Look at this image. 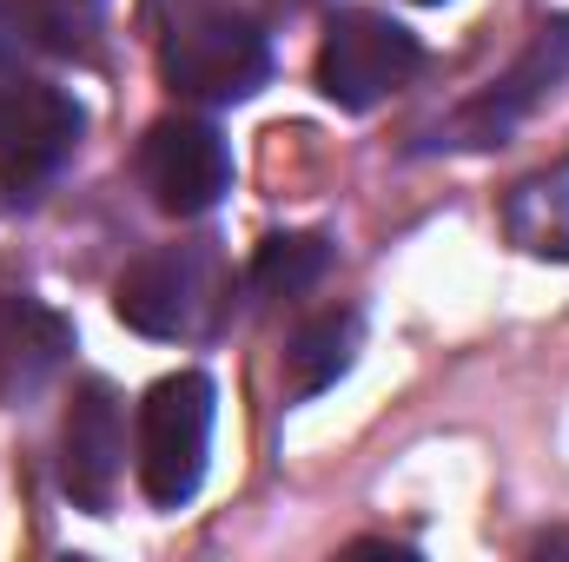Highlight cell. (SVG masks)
I'll return each mask as SVG.
<instances>
[{
    "mask_svg": "<svg viewBox=\"0 0 569 562\" xmlns=\"http://www.w3.org/2000/svg\"><path fill=\"white\" fill-rule=\"evenodd\" d=\"M159 80L179 100L232 107L272 80V47L239 13H186V20H172V33L159 47Z\"/></svg>",
    "mask_w": 569,
    "mask_h": 562,
    "instance_id": "cell-1",
    "label": "cell"
},
{
    "mask_svg": "<svg viewBox=\"0 0 569 562\" xmlns=\"http://www.w3.org/2000/svg\"><path fill=\"white\" fill-rule=\"evenodd\" d=\"M212 456V378L172 371L146 391L140 404V490L159 510L192 503Z\"/></svg>",
    "mask_w": 569,
    "mask_h": 562,
    "instance_id": "cell-2",
    "label": "cell"
},
{
    "mask_svg": "<svg viewBox=\"0 0 569 562\" xmlns=\"http://www.w3.org/2000/svg\"><path fill=\"white\" fill-rule=\"evenodd\" d=\"M418 67H425V47L411 27H398L391 13H371V7H345V13H331L325 47H318V93L345 113H371L378 100L411 87Z\"/></svg>",
    "mask_w": 569,
    "mask_h": 562,
    "instance_id": "cell-3",
    "label": "cell"
},
{
    "mask_svg": "<svg viewBox=\"0 0 569 562\" xmlns=\"http://www.w3.org/2000/svg\"><path fill=\"white\" fill-rule=\"evenodd\" d=\"M140 179H146V192H152L159 212L199 219V212H212V205L232 192V152L219 140V127L172 113V120H152V127H146Z\"/></svg>",
    "mask_w": 569,
    "mask_h": 562,
    "instance_id": "cell-4",
    "label": "cell"
},
{
    "mask_svg": "<svg viewBox=\"0 0 569 562\" xmlns=\"http://www.w3.org/2000/svg\"><path fill=\"white\" fill-rule=\"evenodd\" d=\"M87 133V113L73 93L47 80H7L0 87V185L33 192L67 165V152Z\"/></svg>",
    "mask_w": 569,
    "mask_h": 562,
    "instance_id": "cell-5",
    "label": "cell"
},
{
    "mask_svg": "<svg viewBox=\"0 0 569 562\" xmlns=\"http://www.w3.org/2000/svg\"><path fill=\"white\" fill-rule=\"evenodd\" d=\"M563 80H569V13H557V20L537 27V40L517 53V67H510L490 93H477V100L463 107L457 140L463 145H503Z\"/></svg>",
    "mask_w": 569,
    "mask_h": 562,
    "instance_id": "cell-6",
    "label": "cell"
},
{
    "mask_svg": "<svg viewBox=\"0 0 569 562\" xmlns=\"http://www.w3.org/2000/svg\"><path fill=\"white\" fill-rule=\"evenodd\" d=\"M120 463H127V423H120V398L113 384L87 378L67 404V430H60V476H67V496L93 516L113 510V490H120Z\"/></svg>",
    "mask_w": 569,
    "mask_h": 562,
    "instance_id": "cell-7",
    "label": "cell"
},
{
    "mask_svg": "<svg viewBox=\"0 0 569 562\" xmlns=\"http://www.w3.org/2000/svg\"><path fill=\"white\" fill-rule=\"evenodd\" d=\"M199 298H206V259L186 252V245L146 252L140 265L113 284V311L146 338H186L199 324Z\"/></svg>",
    "mask_w": 569,
    "mask_h": 562,
    "instance_id": "cell-8",
    "label": "cell"
},
{
    "mask_svg": "<svg viewBox=\"0 0 569 562\" xmlns=\"http://www.w3.org/2000/svg\"><path fill=\"white\" fill-rule=\"evenodd\" d=\"M67 351H73V331H67V318L53 304H40L27 291L0 298V404L33 398L60 371Z\"/></svg>",
    "mask_w": 569,
    "mask_h": 562,
    "instance_id": "cell-9",
    "label": "cell"
},
{
    "mask_svg": "<svg viewBox=\"0 0 569 562\" xmlns=\"http://www.w3.org/2000/svg\"><path fill=\"white\" fill-rule=\"evenodd\" d=\"M358 338H365V318H358V311H318V318H305V324L291 331V344H284V391H291V398L331 391V384L351 371Z\"/></svg>",
    "mask_w": 569,
    "mask_h": 562,
    "instance_id": "cell-10",
    "label": "cell"
},
{
    "mask_svg": "<svg viewBox=\"0 0 569 562\" xmlns=\"http://www.w3.org/2000/svg\"><path fill=\"white\" fill-rule=\"evenodd\" d=\"M510 232H517L530 252H543V259H569V165L550 172V179L517 185V199H510Z\"/></svg>",
    "mask_w": 569,
    "mask_h": 562,
    "instance_id": "cell-11",
    "label": "cell"
},
{
    "mask_svg": "<svg viewBox=\"0 0 569 562\" xmlns=\"http://www.w3.org/2000/svg\"><path fill=\"white\" fill-rule=\"evenodd\" d=\"M325 265H331V239H318V232H279V239L259 245L252 284L266 298H298V291H311V284L325 279Z\"/></svg>",
    "mask_w": 569,
    "mask_h": 562,
    "instance_id": "cell-12",
    "label": "cell"
},
{
    "mask_svg": "<svg viewBox=\"0 0 569 562\" xmlns=\"http://www.w3.org/2000/svg\"><path fill=\"white\" fill-rule=\"evenodd\" d=\"M537 556H569V530H557V536H543V543H537Z\"/></svg>",
    "mask_w": 569,
    "mask_h": 562,
    "instance_id": "cell-13",
    "label": "cell"
},
{
    "mask_svg": "<svg viewBox=\"0 0 569 562\" xmlns=\"http://www.w3.org/2000/svg\"><path fill=\"white\" fill-rule=\"evenodd\" d=\"M418 7H437V0H418Z\"/></svg>",
    "mask_w": 569,
    "mask_h": 562,
    "instance_id": "cell-14",
    "label": "cell"
}]
</instances>
